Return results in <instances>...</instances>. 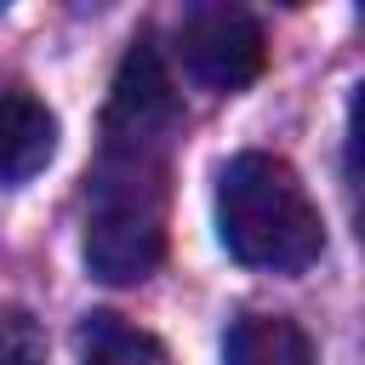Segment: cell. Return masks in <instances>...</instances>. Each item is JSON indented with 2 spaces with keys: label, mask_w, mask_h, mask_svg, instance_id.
<instances>
[{
  "label": "cell",
  "mask_w": 365,
  "mask_h": 365,
  "mask_svg": "<svg viewBox=\"0 0 365 365\" xmlns=\"http://www.w3.org/2000/svg\"><path fill=\"white\" fill-rule=\"evenodd\" d=\"M217 234L257 274H302L325 251V217L291 160L245 148L217 171Z\"/></svg>",
  "instance_id": "obj_1"
},
{
  "label": "cell",
  "mask_w": 365,
  "mask_h": 365,
  "mask_svg": "<svg viewBox=\"0 0 365 365\" xmlns=\"http://www.w3.org/2000/svg\"><path fill=\"white\" fill-rule=\"evenodd\" d=\"M165 171L160 143H103L91 211H86V262L108 285H137L165 257Z\"/></svg>",
  "instance_id": "obj_2"
},
{
  "label": "cell",
  "mask_w": 365,
  "mask_h": 365,
  "mask_svg": "<svg viewBox=\"0 0 365 365\" xmlns=\"http://www.w3.org/2000/svg\"><path fill=\"white\" fill-rule=\"evenodd\" d=\"M177 57L205 91H240L262 74L268 40L245 6H194L177 23Z\"/></svg>",
  "instance_id": "obj_3"
},
{
  "label": "cell",
  "mask_w": 365,
  "mask_h": 365,
  "mask_svg": "<svg viewBox=\"0 0 365 365\" xmlns=\"http://www.w3.org/2000/svg\"><path fill=\"white\" fill-rule=\"evenodd\" d=\"M171 125H177V91H171V74H165L154 40H131V51L120 57V74H114V97H108L103 137L165 143Z\"/></svg>",
  "instance_id": "obj_4"
},
{
  "label": "cell",
  "mask_w": 365,
  "mask_h": 365,
  "mask_svg": "<svg viewBox=\"0 0 365 365\" xmlns=\"http://www.w3.org/2000/svg\"><path fill=\"white\" fill-rule=\"evenodd\" d=\"M222 365H319L314 342L285 314H240L222 336Z\"/></svg>",
  "instance_id": "obj_5"
},
{
  "label": "cell",
  "mask_w": 365,
  "mask_h": 365,
  "mask_svg": "<svg viewBox=\"0 0 365 365\" xmlns=\"http://www.w3.org/2000/svg\"><path fill=\"white\" fill-rule=\"evenodd\" d=\"M57 154V114L34 103L29 91H6V137H0V171L6 182H29Z\"/></svg>",
  "instance_id": "obj_6"
},
{
  "label": "cell",
  "mask_w": 365,
  "mask_h": 365,
  "mask_svg": "<svg viewBox=\"0 0 365 365\" xmlns=\"http://www.w3.org/2000/svg\"><path fill=\"white\" fill-rule=\"evenodd\" d=\"M80 359L86 365H171L165 342L125 314H86L80 319Z\"/></svg>",
  "instance_id": "obj_7"
},
{
  "label": "cell",
  "mask_w": 365,
  "mask_h": 365,
  "mask_svg": "<svg viewBox=\"0 0 365 365\" xmlns=\"http://www.w3.org/2000/svg\"><path fill=\"white\" fill-rule=\"evenodd\" d=\"M6 365H46V336L29 325L23 308L6 314Z\"/></svg>",
  "instance_id": "obj_8"
},
{
  "label": "cell",
  "mask_w": 365,
  "mask_h": 365,
  "mask_svg": "<svg viewBox=\"0 0 365 365\" xmlns=\"http://www.w3.org/2000/svg\"><path fill=\"white\" fill-rule=\"evenodd\" d=\"M348 148H354V165L365 171V80H359V91L348 103Z\"/></svg>",
  "instance_id": "obj_9"
}]
</instances>
